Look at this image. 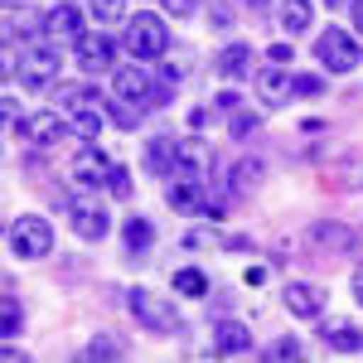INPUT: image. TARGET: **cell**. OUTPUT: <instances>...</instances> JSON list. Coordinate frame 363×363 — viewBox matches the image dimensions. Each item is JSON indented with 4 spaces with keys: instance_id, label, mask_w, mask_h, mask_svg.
Listing matches in <instances>:
<instances>
[{
    "instance_id": "6da1fadb",
    "label": "cell",
    "mask_w": 363,
    "mask_h": 363,
    "mask_svg": "<svg viewBox=\"0 0 363 363\" xmlns=\"http://www.w3.org/2000/svg\"><path fill=\"white\" fill-rule=\"evenodd\" d=\"M121 49L131 58H165L169 54V25L165 15H150V10H140V15H131L126 20V34H121Z\"/></svg>"
},
{
    "instance_id": "7a4b0ae2",
    "label": "cell",
    "mask_w": 363,
    "mask_h": 363,
    "mask_svg": "<svg viewBox=\"0 0 363 363\" xmlns=\"http://www.w3.org/2000/svg\"><path fill=\"white\" fill-rule=\"evenodd\" d=\"M58 68H63V54H58V44H49V39H29L25 49L15 54V78H20L29 92L49 87L58 78Z\"/></svg>"
},
{
    "instance_id": "3957f363",
    "label": "cell",
    "mask_w": 363,
    "mask_h": 363,
    "mask_svg": "<svg viewBox=\"0 0 363 363\" xmlns=\"http://www.w3.org/2000/svg\"><path fill=\"white\" fill-rule=\"evenodd\" d=\"M5 242H10L15 257L39 262V257H49V252H54V223H49V218H39V213H15L10 228H5Z\"/></svg>"
},
{
    "instance_id": "277c9868",
    "label": "cell",
    "mask_w": 363,
    "mask_h": 363,
    "mask_svg": "<svg viewBox=\"0 0 363 363\" xmlns=\"http://www.w3.org/2000/svg\"><path fill=\"white\" fill-rule=\"evenodd\" d=\"M126 310L136 315L150 335H174V330H179V315L169 310V301H160V296L145 291V286H131V291H126Z\"/></svg>"
},
{
    "instance_id": "5b68a950",
    "label": "cell",
    "mask_w": 363,
    "mask_h": 363,
    "mask_svg": "<svg viewBox=\"0 0 363 363\" xmlns=\"http://www.w3.org/2000/svg\"><path fill=\"white\" fill-rule=\"evenodd\" d=\"M165 203L174 208V213H184V218H194V213H218V203H213L208 184H203L199 174H169Z\"/></svg>"
},
{
    "instance_id": "8992f818",
    "label": "cell",
    "mask_w": 363,
    "mask_h": 363,
    "mask_svg": "<svg viewBox=\"0 0 363 363\" xmlns=\"http://www.w3.org/2000/svg\"><path fill=\"white\" fill-rule=\"evenodd\" d=\"M315 58H320L330 73H354L363 49H359V39H354L349 29H325V34L315 39Z\"/></svg>"
},
{
    "instance_id": "52a82bcc",
    "label": "cell",
    "mask_w": 363,
    "mask_h": 363,
    "mask_svg": "<svg viewBox=\"0 0 363 363\" xmlns=\"http://www.w3.org/2000/svg\"><path fill=\"white\" fill-rule=\"evenodd\" d=\"M39 39H49V44H83V39H87L83 10H78L73 0H58L54 10L39 20Z\"/></svg>"
},
{
    "instance_id": "ba28073f",
    "label": "cell",
    "mask_w": 363,
    "mask_h": 363,
    "mask_svg": "<svg viewBox=\"0 0 363 363\" xmlns=\"http://www.w3.org/2000/svg\"><path fill=\"white\" fill-rule=\"evenodd\" d=\"M73 63L83 68L87 78L116 73V39H107V34H87L83 44H73Z\"/></svg>"
},
{
    "instance_id": "9c48e42d",
    "label": "cell",
    "mask_w": 363,
    "mask_h": 363,
    "mask_svg": "<svg viewBox=\"0 0 363 363\" xmlns=\"http://www.w3.org/2000/svg\"><path fill=\"white\" fill-rule=\"evenodd\" d=\"M68 213H73V233H78L83 242H102V238H107V228H112V223H107L102 199H92V194H78Z\"/></svg>"
},
{
    "instance_id": "30bf717a",
    "label": "cell",
    "mask_w": 363,
    "mask_h": 363,
    "mask_svg": "<svg viewBox=\"0 0 363 363\" xmlns=\"http://www.w3.org/2000/svg\"><path fill=\"white\" fill-rule=\"evenodd\" d=\"M112 78H116L112 87H116V97H121V102L150 107V97H155V73H145L140 63H121V68H116Z\"/></svg>"
},
{
    "instance_id": "8fae6325",
    "label": "cell",
    "mask_w": 363,
    "mask_h": 363,
    "mask_svg": "<svg viewBox=\"0 0 363 363\" xmlns=\"http://www.w3.org/2000/svg\"><path fill=\"white\" fill-rule=\"evenodd\" d=\"M112 169H116V160L107 155V150H97L92 140H87L83 150L73 155V179H78V184H87V189L107 184V179H112Z\"/></svg>"
},
{
    "instance_id": "7c38bea8",
    "label": "cell",
    "mask_w": 363,
    "mask_h": 363,
    "mask_svg": "<svg viewBox=\"0 0 363 363\" xmlns=\"http://www.w3.org/2000/svg\"><path fill=\"white\" fill-rule=\"evenodd\" d=\"M213 169V145L199 136H179L174 140V174H208Z\"/></svg>"
},
{
    "instance_id": "4fadbf2b",
    "label": "cell",
    "mask_w": 363,
    "mask_h": 363,
    "mask_svg": "<svg viewBox=\"0 0 363 363\" xmlns=\"http://www.w3.org/2000/svg\"><path fill=\"white\" fill-rule=\"evenodd\" d=\"M262 179H267V160H262V155H238V165L228 169L223 194L247 199V194H257V189H262Z\"/></svg>"
},
{
    "instance_id": "5bb4252c",
    "label": "cell",
    "mask_w": 363,
    "mask_h": 363,
    "mask_svg": "<svg viewBox=\"0 0 363 363\" xmlns=\"http://www.w3.org/2000/svg\"><path fill=\"white\" fill-rule=\"evenodd\" d=\"M252 68H257L252 44H223V49H218V58H213V73H218L223 83H247Z\"/></svg>"
},
{
    "instance_id": "9a60e30c",
    "label": "cell",
    "mask_w": 363,
    "mask_h": 363,
    "mask_svg": "<svg viewBox=\"0 0 363 363\" xmlns=\"http://www.w3.org/2000/svg\"><path fill=\"white\" fill-rule=\"evenodd\" d=\"M252 83H257V97H262V107H286V102L296 97V78H291L286 68H277V63H272V68H262Z\"/></svg>"
},
{
    "instance_id": "2e32d148",
    "label": "cell",
    "mask_w": 363,
    "mask_h": 363,
    "mask_svg": "<svg viewBox=\"0 0 363 363\" xmlns=\"http://www.w3.org/2000/svg\"><path fill=\"white\" fill-rule=\"evenodd\" d=\"M252 349V330L242 320H218L213 325V349L208 354H218V359H242Z\"/></svg>"
},
{
    "instance_id": "e0dca14e",
    "label": "cell",
    "mask_w": 363,
    "mask_h": 363,
    "mask_svg": "<svg viewBox=\"0 0 363 363\" xmlns=\"http://www.w3.org/2000/svg\"><path fill=\"white\" fill-rule=\"evenodd\" d=\"M320 344L335 354H363V330L354 320H320Z\"/></svg>"
},
{
    "instance_id": "ac0fdd59",
    "label": "cell",
    "mask_w": 363,
    "mask_h": 363,
    "mask_svg": "<svg viewBox=\"0 0 363 363\" xmlns=\"http://www.w3.org/2000/svg\"><path fill=\"white\" fill-rule=\"evenodd\" d=\"M281 301H286V310H291L296 320H320V310H325V291H315V286H306V281H286Z\"/></svg>"
},
{
    "instance_id": "d6986e66",
    "label": "cell",
    "mask_w": 363,
    "mask_h": 363,
    "mask_svg": "<svg viewBox=\"0 0 363 363\" xmlns=\"http://www.w3.org/2000/svg\"><path fill=\"white\" fill-rule=\"evenodd\" d=\"M310 242H315V252H354V247H359V233L330 218V223L310 228Z\"/></svg>"
},
{
    "instance_id": "ffe728a7",
    "label": "cell",
    "mask_w": 363,
    "mask_h": 363,
    "mask_svg": "<svg viewBox=\"0 0 363 363\" xmlns=\"http://www.w3.org/2000/svg\"><path fill=\"white\" fill-rule=\"evenodd\" d=\"M20 136H29L34 145H54L58 136H68V116H54V112H39V116H25Z\"/></svg>"
},
{
    "instance_id": "44dd1931",
    "label": "cell",
    "mask_w": 363,
    "mask_h": 363,
    "mask_svg": "<svg viewBox=\"0 0 363 363\" xmlns=\"http://www.w3.org/2000/svg\"><path fill=\"white\" fill-rule=\"evenodd\" d=\"M63 116H68V136L97 140V131H102V116H107V102H102V107H73V112H63Z\"/></svg>"
},
{
    "instance_id": "7402d4cb",
    "label": "cell",
    "mask_w": 363,
    "mask_h": 363,
    "mask_svg": "<svg viewBox=\"0 0 363 363\" xmlns=\"http://www.w3.org/2000/svg\"><path fill=\"white\" fill-rule=\"evenodd\" d=\"M277 20L286 34H306L310 25H315V5L310 0H281L277 5Z\"/></svg>"
},
{
    "instance_id": "603a6c76",
    "label": "cell",
    "mask_w": 363,
    "mask_h": 363,
    "mask_svg": "<svg viewBox=\"0 0 363 363\" xmlns=\"http://www.w3.org/2000/svg\"><path fill=\"white\" fill-rule=\"evenodd\" d=\"M145 169H150V174H160V179L174 174V140H169V136L145 140Z\"/></svg>"
},
{
    "instance_id": "cb8c5ba5",
    "label": "cell",
    "mask_w": 363,
    "mask_h": 363,
    "mask_svg": "<svg viewBox=\"0 0 363 363\" xmlns=\"http://www.w3.org/2000/svg\"><path fill=\"white\" fill-rule=\"evenodd\" d=\"M150 242H155V223H150V218H126L121 247L131 252V257H140V252H150Z\"/></svg>"
},
{
    "instance_id": "d4e9b609",
    "label": "cell",
    "mask_w": 363,
    "mask_h": 363,
    "mask_svg": "<svg viewBox=\"0 0 363 363\" xmlns=\"http://www.w3.org/2000/svg\"><path fill=\"white\" fill-rule=\"evenodd\" d=\"M78 359H107V363H112V359H126V349H121V339H116V335H92L83 349H78Z\"/></svg>"
},
{
    "instance_id": "484cf974",
    "label": "cell",
    "mask_w": 363,
    "mask_h": 363,
    "mask_svg": "<svg viewBox=\"0 0 363 363\" xmlns=\"http://www.w3.org/2000/svg\"><path fill=\"white\" fill-rule=\"evenodd\" d=\"M169 286L179 291V296H208V272H199V267H179Z\"/></svg>"
},
{
    "instance_id": "4316f807",
    "label": "cell",
    "mask_w": 363,
    "mask_h": 363,
    "mask_svg": "<svg viewBox=\"0 0 363 363\" xmlns=\"http://www.w3.org/2000/svg\"><path fill=\"white\" fill-rule=\"evenodd\" d=\"M257 359H267V363H281V359H306V349H301V339H291V335H281V339H272L267 349H257Z\"/></svg>"
},
{
    "instance_id": "83f0119b",
    "label": "cell",
    "mask_w": 363,
    "mask_h": 363,
    "mask_svg": "<svg viewBox=\"0 0 363 363\" xmlns=\"http://www.w3.org/2000/svg\"><path fill=\"white\" fill-rule=\"evenodd\" d=\"M107 116H112L121 131H136L140 121H145V107H136V102H121V97H116L112 107H107Z\"/></svg>"
},
{
    "instance_id": "f1b7e54d",
    "label": "cell",
    "mask_w": 363,
    "mask_h": 363,
    "mask_svg": "<svg viewBox=\"0 0 363 363\" xmlns=\"http://www.w3.org/2000/svg\"><path fill=\"white\" fill-rule=\"evenodd\" d=\"M20 330H25V310H20V301H10V296H5V306H0V335L15 339Z\"/></svg>"
},
{
    "instance_id": "f546056e",
    "label": "cell",
    "mask_w": 363,
    "mask_h": 363,
    "mask_svg": "<svg viewBox=\"0 0 363 363\" xmlns=\"http://www.w3.org/2000/svg\"><path fill=\"white\" fill-rule=\"evenodd\" d=\"M257 126H262V116H252L247 107H238V112H233V121H228V136H233V140H247Z\"/></svg>"
},
{
    "instance_id": "4dcf8cb0",
    "label": "cell",
    "mask_w": 363,
    "mask_h": 363,
    "mask_svg": "<svg viewBox=\"0 0 363 363\" xmlns=\"http://www.w3.org/2000/svg\"><path fill=\"white\" fill-rule=\"evenodd\" d=\"M92 5V20L112 25V20H126V0H87Z\"/></svg>"
},
{
    "instance_id": "1f68e13d",
    "label": "cell",
    "mask_w": 363,
    "mask_h": 363,
    "mask_svg": "<svg viewBox=\"0 0 363 363\" xmlns=\"http://www.w3.org/2000/svg\"><path fill=\"white\" fill-rule=\"evenodd\" d=\"M107 189H112V199H131V194H136V184H131V169L116 165V169H112V179H107Z\"/></svg>"
},
{
    "instance_id": "d6a6232c",
    "label": "cell",
    "mask_w": 363,
    "mask_h": 363,
    "mask_svg": "<svg viewBox=\"0 0 363 363\" xmlns=\"http://www.w3.org/2000/svg\"><path fill=\"white\" fill-rule=\"evenodd\" d=\"M208 20H213L218 29H228L233 20H238V5H233V0H208Z\"/></svg>"
},
{
    "instance_id": "836d02e7",
    "label": "cell",
    "mask_w": 363,
    "mask_h": 363,
    "mask_svg": "<svg viewBox=\"0 0 363 363\" xmlns=\"http://www.w3.org/2000/svg\"><path fill=\"white\" fill-rule=\"evenodd\" d=\"M160 5H165L169 20H189L194 15V0H160Z\"/></svg>"
},
{
    "instance_id": "e575fe53",
    "label": "cell",
    "mask_w": 363,
    "mask_h": 363,
    "mask_svg": "<svg viewBox=\"0 0 363 363\" xmlns=\"http://www.w3.org/2000/svg\"><path fill=\"white\" fill-rule=\"evenodd\" d=\"M291 78H296V97H315V92H320V78H310V73H291Z\"/></svg>"
},
{
    "instance_id": "d590c367",
    "label": "cell",
    "mask_w": 363,
    "mask_h": 363,
    "mask_svg": "<svg viewBox=\"0 0 363 363\" xmlns=\"http://www.w3.org/2000/svg\"><path fill=\"white\" fill-rule=\"evenodd\" d=\"M0 107H5V126H10V131H20V126H25V112H20V102H15V97H5Z\"/></svg>"
},
{
    "instance_id": "8d00e7d4",
    "label": "cell",
    "mask_w": 363,
    "mask_h": 363,
    "mask_svg": "<svg viewBox=\"0 0 363 363\" xmlns=\"http://www.w3.org/2000/svg\"><path fill=\"white\" fill-rule=\"evenodd\" d=\"M291 58H296L291 39H286V44H272V63H277V68H291Z\"/></svg>"
},
{
    "instance_id": "74e56055",
    "label": "cell",
    "mask_w": 363,
    "mask_h": 363,
    "mask_svg": "<svg viewBox=\"0 0 363 363\" xmlns=\"http://www.w3.org/2000/svg\"><path fill=\"white\" fill-rule=\"evenodd\" d=\"M208 121H213V102H203V107H194V112H189V126H194V131H203Z\"/></svg>"
},
{
    "instance_id": "f35d334b",
    "label": "cell",
    "mask_w": 363,
    "mask_h": 363,
    "mask_svg": "<svg viewBox=\"0 0 363 363\" xmlns=\"http://www.w3.org/2000/svg\"><path fill=\"white\" fill-rule=\"evenodd\" d=\"M354 29L363 34V0H354Z\"/></svg>"
},
{
    "instance_id": "ab89813d",
    "label": "cell",
    "mask_w": 363,
    "mask_h": 363,
    "mask_svg": "<svg viewBox=\"0 0 363 363\" xmlns=\"http://www.w3.org/2000/svg\"><path fill=\"white\" fill-rule=\"evenodd\" d=\"M354 301L363 306V272H354Z\"/></svg>"
},
{
    "instance_id": "60d3db41",
    "label": "cell",
    "mask_w": 363,
    "mask_h": 363,
    "mask_svg": "<svg viewBox=\"0 0 363 363\" xmlns=\"http://www.w3.org/2000/svg\"><path fill=\"white\" fill-rule=\"evenodd\" d=\"M242 5H247V10H267V0H242Z\"/></svg>"
},
{
    "instance_id": "b9f144b4",
    "label": "cell",
    "mask_w": 363,
    "mask_h": 363,
    "mask_svg": "<svg viewBox=\"0 0 363 363\" xmlns=\"http://www.w3.org/2000/svg\"><path fill=\"white\" fill-rule=\"evenodd\" d=\"M325 5H330V10H344V5H354V0H325Z\"/></svg>"
},
{
    "instance_id": "7bdbcfd3",
    "label": "cell",
    "mask_w": 363,
    "mask_h": 363,
    "mask_svg": "<svg viewBox=\"0 0 363 363\" xmlns=\"http://www.w3.org/2000/svg\"><path fill=\"white\" fill-rule=\"evenodd\" d=\"M359 247H363V228H359Z\"/></svg>"
}]
</instances>
